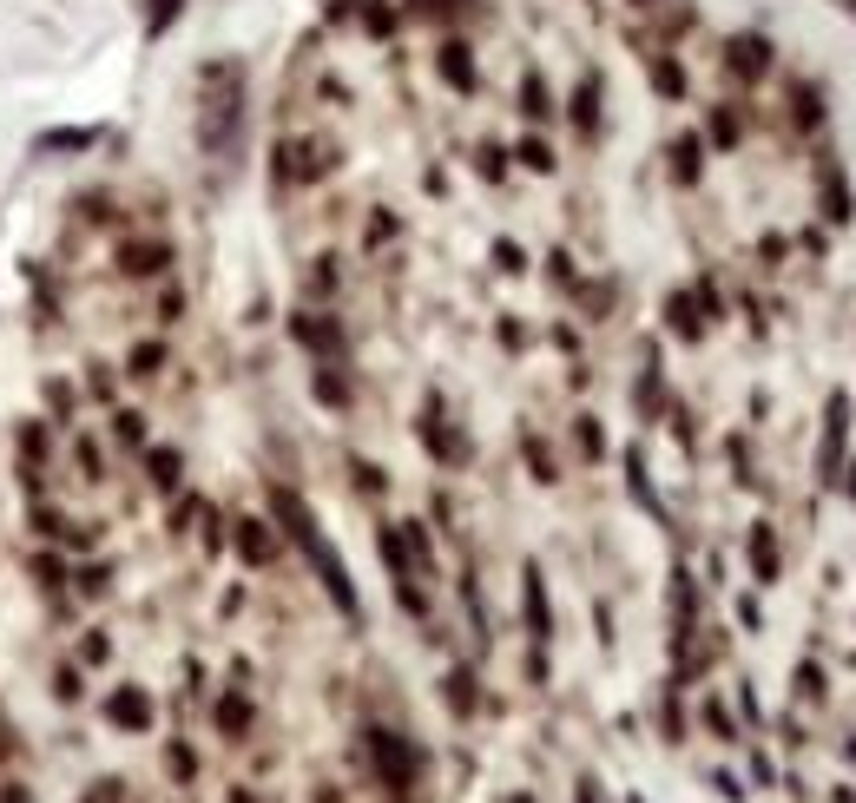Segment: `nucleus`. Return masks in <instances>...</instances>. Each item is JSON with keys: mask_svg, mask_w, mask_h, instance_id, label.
<instances>
[{"mask_svg": "<svg viewBox=\"0 0 856 803\" xmlns=\"http://www.w3.org/2000/svg\"><path fill=\"white\" fill-rule=\"evenodd\" d=\"M0 803H33V790L27 784H0Z\"/></svg>", "mask_w": 856, "mask_h": 803, "instance_id": "c03bdc74", "label": "nucleus"}, {"mask_svg": "<svg viewBox=\"0 0 856 803\" xmlns=\"http://www.w3.org/2000/svg\"><path fill=\"white\" fill-rule=\"evenodd\" d=\"M363 27H369V33H396V14H389L382 0H369V7H363Z\"/></svg>", "mask_w": 856, "mask_h": 803, "instance_id": "f704fd0d", "label": "nucleus"}, {"mask_svg": "<svg viewBox=\"0 0 856 803\" xmlns=\"http://www.w3.org/2000/svg\"><path fill=\"white\" fill-rule=\"evenodd\" d=\"M580 448H587V455H600V428H593V415H580Z\"/></svg>", "mask_w": 856, "mask_h": 803, "instance_id": "a19ab883", "label": "nucleus"}, {"mask_svg": "<svg viewBox=\"0 0 856 803\" xmlns=\"http://www.w3.org/2000/svg\"><path fill=\"white\" fill-rule=\"evenodd\" d=\"M442 692H448V705H455V711H475V678H468V672H448Z\"/></svg>", "mask_w": 856, "mask_h": 803, "instance_id": "a878e982", "label": "nucleus"}, {"mask_svg": "<svg viewBox=\"0 0 856 803\" xmlns=\"http://www.w3.org/2000/svg\"><path fill=\"white\" fill-rule=\"evenodd\" d=\"M270 514H277V527H284L290 540H297V553L317 567V580H323V593L336 599V613L343 619H363V599H356V586H349V567L336 560V547L323 540V527H317V514L297 501L290 488H270Z\"/></svg>", "mask_w": 856, "mask_h": 803, "instance_id": "f257e3e1", "label": "nucleus"}, {"mask_svg": "<svg viewBox=\"0 0 856 803\" xmlns=\"http://www.w3.org/2000/svg\"><path fill=\"white\" fill-rule=\"evenodd\" d=\"M672 172H679L685 185L698 178V139H679V145H672Z\"/></svg>", "mask_w": 856, "mask_h": 803, "instance_id": "c756f323", "label": "nucleus"}, {"mask_svg": "<svg viewBox=\"0 0 856 803\" xmlns=\"http://www.w3.org/2000/svg\"><path fill=\"white\" fill-rule=\"evenodd\" d=\"M573 803H606V797H600V784H593V777H580V784H573Z\"/></svg>", "mask_w": 856, "mask_h": 803, "instance_id": "37998d69", "label": "nucleus"}, {"mask_svg": "<svg viewBox=\"0 0 856 803\" xmlns=\"http://www.w3.org/2000/svg\"><path fill=\"white\" fill-rule=\"evenodd\" d=\"M363 751H369V764H376V777H382V790H415V777H422V751H415L402 731H363Z\"/></svg>", "mask_w": 856, "mask_h": 803, "instance_id": "7ed1b4c3", "label": "nucleus"}, {"mask_svg": "<svg viewBox=\"0 0 856 803\" xmlns=\"http://www.w3.org/2000/svg\"><path fill=\"white\" fill-rule=\"evenodd\" d=\"M521 112H527V119H547V112H554V99H547L540 73H527V86H521Z\"/></svg>", "mask_w": 856, "mask_h": 803, "instance_id": "5701e85b", "label": "nucleus"}, {"mask_svg": "<svg viewBox=\"0 0 856 803\" xmlns=\"http://www.w3.org/2000/svg\"><path fill=\"white\" fill-rule=\"evenodd\" d=\"M356 488H369V494H382V468H376V461H356Z\"/></svg>", "mask_w": 856, "mask_h": 803, "instance_id": "58836bf2", "label": "nucleus"}, {"mask_svg": "<svg viewBox=\"0 0 856 803\" xmlns=\"http://www.w3.org/2000/svg\"><path fill=\"white\" fill-rule=\"evenodd\" d=\"M244 132V66L238 60H211L198 66V145L211 158H224Z\"/></svg>", "mask_w": 856, "mask_h": 803, "instance_id": "f03ea898", "label": "nucleus"}, {"mask_svg": "<svg viewBox=\"0 0 856 803\" xmlns=\"http://www.w3.org/2000/svg\"><path fill=\"white\" fill-rule=\"evenodd\" d=\"M521 158H527V172H554V152H547L540 139H527V145H521Z\"/></svg>", "mask_w": 856, "mask_h": 803, "instance_id": "c9c22d12", "label": "nucleus"}, {"mask_svg": "<svg viewBox=\"0 0 856 803\" xmlns=\"http://www.w3.org/2000/svg\"><path fill=\"white\" fill-rule=\"evenodd\" d=\"M442 79H448V86H461V93L475 86V60H468L461 40H448V47H442Z\"/></svg>", "mask_w": 856, "mask_h": 803, "instance_id": "2eb2a0df", "label": "nucleus"}, {"mask_svg": "<svg viewBox=\"0 0 856 803\" xmlns=\"http://www.w3.org/2000/svg\"><path fill=\"white\" fill-rule=\"evenodd\" d=\"M73 402H80V395H73V382H47V409H53V415H73Z\"/></svg>", "mask_w": 856, "mask_h": 803, "instance_id": "72a5a7b5", "label": "nucleus"}, {"mask_svg": "<svg viewBox=\"0 0 856 803\" xmlns=\"http://www.w3.org/2000/svg\"><path fill=\"white\" fill-rule=\"evenodd\" d=\"M73 461L86 468V481H106V455H99V441H93V435L73 441Z\"/></svg>", "mask_w": 856, "mask_h": 803, "instance_id": "4be33fe9", "label": "nucleus"}, {"mask_svg": "<svg viewBox=\"0 0 856 803\" xmlns=\"http://www.w3.org/2000/svg\"><path fill=\"white\" fill-rule=\"evenodd\" d=\"M112 441H119V448H145V415L139 409H112Z\"/></svg>", "mask_w": 856, "mask_h": 803, "instance_id": "6ab92c4d", "label": "nucleus"}, {"mask_svg": "<svg viewBox=\"0 0 856 803\" xmlns=\"http://www.w3.org/2000/svg\"><path fill=\"white\" fill-rule=\"evenodd\" d=\"M93 139H99L93 126H66V132H47V139H40V152H86Z\"/></svg>", "mask_w": 856, "mask_h": 803, "instance_id": "aec40b11", "label": "nucleus"}, {"mask_svg": "<svg viewBox=\"0 0 856 803\" xmlns=\"http://www.w3.org/2000/svg\"><path fill=\"white\" fill-rule=\"evenodd\" d=\"M165 771H172L178 784H191V777H198V757H191L185 744H165Z\"/></svg>", "mask_w": 856, "mask_h": 803, "instance_id": "bb28decb", "label": "nucleus"}, {"mask_svg": "<svg viewBox=\"0 0 856 803\" xmlns=\"http://www.w3.org/2000/svg\"><path fill=\"white\" fill-rule=\"evenodd\" d=\"M514 803H527V797H514Z\"/></svg>", "mask_w": 856, "mask_h": 803, "instance_id": "de8ad7c7", "label": "nucleus"}, {"mask_svg": "<svg viewBox=\"0 0 856 803\" xmlns=\"http://www.w3.org/2000/svg\"><path fill=\"white\" fill-rule=\"evenodd\" d=\"M178 468H185V455H178V448H152V441H145V481H152V488L172 494V488H178Z\"/></svg>", "mask_w": 856, "mask_h": 803, "instance_id": "9b49d317", "label": "nucleus"}, {"mask_svg": "<svg viewBox=\"0 0 856 803\" xmlns=\"http://www.w3.org/2000/svg\"><path fill=\"white\" fill-rule=\"evenodd\" d=\"M705 725H712L718 738H731V718H725V705H705Z\"/></svg>", "mask_w": 856, "mask_h": 803, "instance_id": "79ce46f5", "label": "nucleus"}, {"mask_svg": "<svg viewBox=\"0 0 856 803\" xmlns=\"http://www.w3.org/2000/svg\"><path fill=\"white\" fill-rule=\"evenodd\" d=\"M33 580L47 586V593H60V586H66V567L53 560V553H40V560H33Z\"/></svg>", "mask_w": 856, "mask_h": 803, "instance_id": "2f4dec72", "label": "nucleus"}, {"mask_svg": "<svg viewBox=\"0 0 856 803\" xmlns=\"http://www.w3.org/2000/svg\"><path fill=\"white\" fill-rule=\"evenodd\" d=\"M251 718H257V711H251V698H238V692H231V698H218V711H211V725H218L224 738H244V731H251Z\"/></svg>", "mask_w": 856, "mask_h": 803, "instance_id": "f8f14e48", "label": "nucleus"}, {"mask_svg": "<svg viewBox=\"0 0 856 803\" xmlns=\"http://www.w3.org/2000/svg\"><path fill=\"white\" fill-rule=\"evenodd\" d=\"M159 369H165V343H152V336H145V343L126 349V376H159Z\"/></svg>", "mask_w": 856, "mask_h": 803, "instance_id": "dca6fc26", "label": "nucleus"}, {"mask_svg": "<svg viewBox=\"0 0 856 803\" xmlns=\"http://www.w3.org/2000/svg\"><path fill=\"white\" fill-rule=\"evenodd\" d=\"M165 264H172V244H159V237H145V244H119V270H126V277H159Z\"/></svg>", "mask_w": 856, "mask_h": 803, "instance_id": "6e6552de", "label": "nucleus"}, {"mask_svg": "<svg viewBox=\"0 0 856 803\" xmlns=\"http://www.w3.org/2000/svg\"><path fill=\"white\" fill-rule=\"evenodd\" d=\"M27 527H33V534H40V540H60V534H66V520L53 514L47 501H33V507H27Z\"/></svg>", "mask_w": 856, "mask_h": 803, "instance_id": "412c9836", "label": "nucleus"}, {"mask_svg": "<svg viewBox=\"0 0 856 803\" xmlns=\"http://www.w3.org/2000/svg\"><path fill=\"white\" fill-rule=\"evenodd\" d=\"M639 7H652V0H639Z\"/></svg>", "mask_w": 856, "mask_h": 803, "instance_id": "49530a36", "label": "nucleus"}, {"mask_svg": "<svg viewBox=\"0 0 856 803\" xmlns=\"http://www.w3.org/2000/svg\"><path fill=\"white\" fill-rule=\"evenodd\" d=\"M178 7H185V0H145V33L159 40V33H165V27L178 20Z\"/></svg>", "mask_w": 856, "mask_h": 803, "instance_id": "393cba45", "label": "nucleus"}, {"mask_svg": "<svg viewBox=\"0 0 856 803\" xmlns=\"http://www.w3.org/2000/svg\"><path fill=\"white\" fill-rule=\"evenodd\" d=\"M521 599H527V632H534V639H554V613H547V586H540V567L521 573Z\"/></svg>", "mask_w": 856, "mask_h": 803, "instance_id": "1a4fd4ad", "label": "nucleus"}, {"mask_svg": "<svg viewBox=\"0 0 856 803\" xmlns=\"http://www.w3.org/2000/svg\"><path fill=\"white\" fill-rule=\"evenodd\" d=\"M731 66L745 79H758L764 66H771V47H764V40H731Z\"/></svg>", "mask_w": 856, "mask_h": 803, "instance_id": "f3484780", "label": "nucleus"}, {"mask_svg": "<svg viewBox=\"0 0 856 803\" xmlns=\"http://www.w3.org/2000/svg\"><path fill=\"white\" fill-rule=\"evenodd\" d=\"M178 310H185V297H178V290H165V297H159V323H178Z\"/></svg>", "mask_w": 856, "mask_h": 803, "instance_id": "ea45409f", "label": "nucleus"}, {"mask_svg": "<svg viewBox=\"0 0 856 803\" xmlns=\"http://www.w3.org/2000/svg\"><path fill=\"white\" fill-rule=\"evenodd\" d=\"M106 725H119V731H152V725H159V705H152V692H145V685H119V692H106Z\"/></svg>", "mask_w": 856, "mask_h": 803, "instance_id": "20e7f679", "label": "nucleus"}, {"mask_svg": "<svg viewBox=\"0 0 856 803\" xmlns=\"http://www.w3.org/2000/svg\"><path fill=\"white\" fill-rule=\"evenodd\" d=\"M231 803H257V797H251V790H231Z\"/></svg>", "mask_w": 856, "mask_h": 803, "instance_id": "a18cd8bd", "label": "nucleus"}, {"mask_svg": "<svg viewBox=\"0 0 856 803\" xmlns=\"http://www.w3.org/2000/svg\"><path fill=\"white\" fill-rule=\"evenodd\" d=\"M422 441H428V448H435L442 461H468V441H461V435H448V428H442V415H435V409L422 415Z\"/></svg>", "mask_w": 856, "mask_h": 803, "instance_id": "ddd939ff", "label": "nucleus"}, {"mask_svg": "<svg viewBox=\"0 0 856 803\" xmlns=\"http://www.w3.org/2000/svg\"><path fill=\"white\" fill-rule=\"evenodd\" d=\"M80 665H60V672H53V698H60V705H73V698H80Z\"/></svg>", "mask_w": 856, "mask_h": 803, "instance_id": "7c9ffc66", "label": "nucleus"}, {"mask_svg": "<svg viewBox=\"0 0 856 803\" xmlns=\"http://www.w3.org/2000/svg\"><path fill=\"white\" fill-rule=\"evenodd\" d=\"M290 336H297L303 349H317V356H336V349H343V330H336L330 316H317V310L290 316Z\"/></svg>", "mask_w": 856, "mask_h": 803, "instance_id": "0eeeda50", "label": "nucleus"}, {"mask_svg": "<svg viewBox=\"0 0 856 803\" xmlns=\"http://www.w3.org/2000/svg\"><path fill=\"white\" fill-rule=\"evenodd\" d=\"M310 389H317V402H330V409H343V402H349V382L336 376V369H317V382H310Z\"/></svg>", "mask_w": 856, "mask_h": 803, "instance_id": "b1692460", "label": "nucleus"}, {"mask_svg": "<svg viewBox=\"0 0 856 803\" xmlns=\"http://www.w3.org/2000/svg\"><path fill=\"white\" fill-rule=\"evenodd\" d=\"M106 659H112V639L106 632H86L80 639V665H106Z\"/></svg>", "mask_w": 856, "mask_h": 803, "instance_id": "473e14b6", "label": "nucleus"}, {"mask_svg": "<svg viewBox=\"0 0 856 803\" xmlns=\"http://www.w3.org/2000/svg\"><path fill=\"white\" fill-rule=\"evenodd\" d=\"M652 86H659L666 99H679V93H685V73H679L672 60H652Z\"/></svg>", "mask_w": 856, "mask_h": 803, "instance_id": "c85d7f7f", "label": "nucleus"}, {"mask_svg": "<svg viewBox=\"0 0 856 803\" xmlns=\"http://www.w3.org/2000/svg\"><path fill=\"white\" fill-rule=\"evenodd\" d=\"M672 330H679V336H698V316H692V303H685V297H672Z\"/></svg>", "mask_w": 856, "mask_h": 803, "instance_id": "e433bc0d", "label": "nucleus"}, {"mask_svg": "<svg viewBox=\"0 0 856 803\" xmlns=\"http://www.w3.org/2000/svg\"><path fill=\"white\" fill-rule=\"evenodd\" d=\"M573 126L587 132H600V79H580V93H573Z\"/></svg>", "mask_w": 856, "mask_h": 803, "instance_id": "4468645a", "label": "nucleus"}, {"mask_svg": "<svg viewBox=\"0 0 856 803\" xmlns=\"http://www.w3.org/2000/svg\"><path fill=\"white\" fill-rule=\"evenodd\" d=\"M751 567H758V580H777V540H771V527H751Z\"/></svg>", "mask_w": 856, "mask_h": 803, "instance_id": "a211bd4d", "label": "nucleus"}, {"mask_svg": "<svg viewBox=\"0 0 856 803\" xmlns=\"http://www.w3.org/2000/svg\"><path fill=\"white\" fill-rule=\"evenodd\" d=\"M277 172L303 185V178H323V172H330V158H323V145H310V139H284V145H277Z\"/></svg>", "mask_w": 856, "mask_h": 803, "instance_id": "39448f33", "label": "nucleus"}, {"mask_svg": "<svg viewBox=\"0 0 856 803\" xmlns=\"http://www.w3.org/2000/svg\"><path fill=\"white\" fill-rule=\"evenodd\" d=\"M86 395H99V402L112 395V369H106V363H93V376H86Z\"/></svg>", "mask_w": 856, "mask_h": 803, "instance_id": "4c0bfd02", "label": "nucleus"}, {"mask_svg": "<svg viewBox=\"0 0 856 803\" xmlns=\"http://www.w3.org/2000/svg\"><path fill=\"white\" fill-rule=\"evenodd\" d=\"M14 448H20V461H27V468H47V455H53V428L40 422V415H27V422L14 428Z\"/></svg>", "mask_w": 856, "mask_h": 803, "instance_id": "9d476101", "label": "nucleus"}, {"mask_svg": "<svg viewBox=\"0 0 856 803\" xmlns=\"http://www.w3.org/2000/svg\"><path fill=\"white\" fill-rule=\"evenodd\" d=\"M231 547H238V560H251V567H270V560H277L270 520H238V527H231Z\"/></svg>", "mask_w": 856, "mask_h": 803, "instance_id": "423d86ee", "label": "nucleus"}, {"mask_svg": "<svg viewBox=\"0 0 856 803\" xmlns=\"http://www.w3.org/2000/svg\"><path fill=\"white\" fill-rule=\"evenodd\" d=\"M73 586H80L86 599H99V593L112 586V567H99V560H93V567H80V573H73Z\"/></svg>", "mask_w": 856, "mask_h": 803, "instance_id": "cd10ccee", "label": "nucleus"}]
</instances>
